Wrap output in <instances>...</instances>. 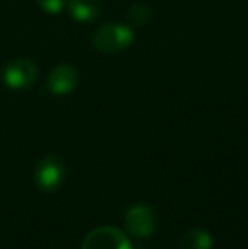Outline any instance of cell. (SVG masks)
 Instances as JSON below:
<instances>
[{"instance_id": "obj_8", "label": "cell", "mask_w": 248, "mask_h": 249, "mask_svg": "<svg viewBox=\"0 0 248 249\" xmlns=\"http://www.w3.org/2000/svg\"><path fill=\"white\" fill-rule=\"evenodd\" d=\"M212 237L202 229H192L182 237L180 249H211Z\"/></svg>"}, {"instance_id": "obj_4", "label": "cell", "mask_w": 248, "mask_h": 249, "mask_svg": "<svg viewBox=\"0 0 248 249\" xmlns=\"http://www.w3.org/2000/svg\"><path fill=\"white\" fill-rule=\"evenodd\" d=\"M82 249H131V244L119 229L104 226L87 234Z\"/></svg>"}, {"instance_id": "obj_10", "label": "cell", "mask_w": 248, "mask_h": 249, "mask_svg": "<svg viewBox=\"0 0 248 249\" xmlns=\"http://www.w3.org/2000/svg\"><path fill=\"white\" fill-rule=\"evenodd\" d=\"M39 5L48 14H60L66 5V0H39Z\"/></svg>"}, {"instance_id": "obj_5", "label": "cell", "mask_w": 248, "mask_h": 249, "mask_svg": "<svg viewBox=\"0 0 248 249\" xmlns=\"http://www.w3.org/2000/svg\"><path fill=\"white\" fill-rule=\"evenodd\" d=\"M124 222L128 231L133 236L138 237H148L153 234L156 227V217L155 212L145 203H136L126 212Z\"/></svg>"}, {"instance_id": "obj_7", "label": "cell", "mask_w": 248, "mask_h": 249, "mask_svg": "<svg viewBox=\"0 0 248 249\" xmlns=\"http://www.w3.org/2000/svg\"><path fill=\"white\" fill-rule=\"evenodd\" d=\"M70 16L78 22H92L100 16V2L99 0H66Z\"/></svg>"}, {"instance_id": "obj_9", "label": "cell", "mask_w": 248, "mask_h": 249, "mask_svg": "<svg viewBox=\"0 0 248 249\" xmlns=\"http://www.w3.org/2000/svg\"><path fill=\"white\" fill-rule=\"evenodd\" d=\"M150 17V7L143 2H136L134 5L129 7L128 10V19L131 20L134 26H139V24H145L146 19Z\"/></svg>"}, {"instance_id": "obj_2", "label": "cell", "mask_w": 248, "mask_h": 249, "mask_svg": "<svg viewBox=\"0 0 248 249\" xmlns=\"http://www.w3.org/2000/svg\"><path fill=\"white\" fill-rule=\"evenodd\" d=\"M38 76H39V68L36 63L27 58H16L7 63L3 68V83L14 90L29 89L33 83H36Z\"/></svg>"}, {"instance_id": "obj_1", "label": "cell", "mask_w": 248, "mask_h": 249, "mask_svg": "<svg viewBox=\"0 0 248 249\" xmlns=\"http://www.w3.org/2000/svg\"><path fill=\"white\" fill-rule=\"evenodd\" d=\"M134 41V33L123 24H106L92 36V44L97 51L114 54L129 48Z\"/></svg>"}, {"instance_id": "obj_3", "label": "cell", "mask_w": 248, "mask_h": 249, "mask_svg": "<svg viewBox=\"0 0 248 249\" xmlns=\"http://www.w3.org/2000/svg\"><path fill=\"white\" fill-rule=\"evenodd\" d=\"M63 178H65V163L60 156H55V154L44 156L34 171V181L38 188L44 192L57 190L63 183Z\"/></svg>"}, {"instance_id": "obj_6", "label": "cell", "mask_w": 248, "mask_h": 249, "mask_svg": "<svg viewBox=\"0 0 248 249\" xmlns=\"http://www.w3.org/2000/svg\"><path fill=\"white\" fill-rule=\"evenodd\" d=\"M76 83H78V73L76 68L70 65L57 66L48 75V89L55 95H66L75 89Z\"/></svg>"}]
</instances>
